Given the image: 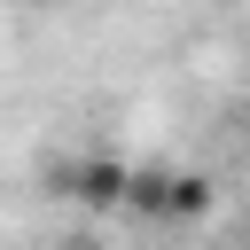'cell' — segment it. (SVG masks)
I'll use <instances>...</instances> for the list:
<instances>
[{"instance_id":"cell-1","label":"cell","mask_w":250,"mask_h":250,"mask_svg":"<svg viewBox=\"0 0 250 250\" xmlns=\"http://www.w3.org/2000/svg\"><path fill=\"white\" fill-rule=\"evenodd\" d=\"M125 172L133 164H117V156H86V164H62L55 188L70 203H86V211H125Z\"/></svg>"},{"instance_id":"cell-2","label":"cell","mask_w":250,"mask_h":250,"mask_svg":"<svg viewBox=\"0 0 250 250\" xmlns=\"http://www.w3.org/2000/svg\"><path fill=\"white\" fill-rule=\"evenodd\" d=\"M211 211V180L203 172H172L164 180V219H203Z\"/></svg>"},{"instance_id":"cell-3","label":"cell","mask_w":250,"mask_h":250,"mask_svg":"<svg viewBox=\"0 0 250 250\" xmlns=\"http://www.w3.org/2000/svg\"><path fill=\"white\" fill-rule=\"evenodd\" d=\"M164 180H172V172H125V211L164 219Z\"/></svg>"},{"instance_id":"cell-4","label":"cell","mask_w":250,"mask_h":250,"mask_svg":"<svg viewBox=\"0 0 250 250\" xmlns=\"http://www.w3.org/2000/svg\"><path fill=\"white\" fill-rule=\"evenodd\" d=\"M86 250H94V242H86Z\"/></svg>"}]
</instances>
